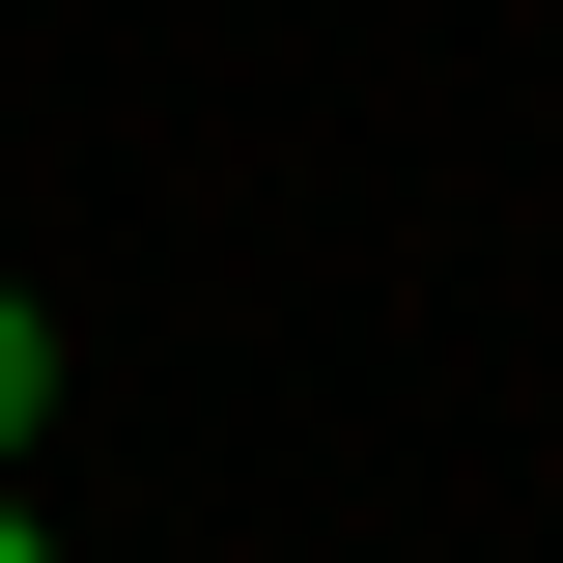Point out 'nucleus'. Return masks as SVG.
<instances>
[{
    "mask_svg": "<svg viewBox=\"0 0 563 563\" xmlns=\"http://www.w3.org/2000/svg\"><path fill=\"white\" fill-rule=\"evenodd\" d=\"M29 422H57V310L0 282V451H29Z\"/></svg>",
    "mask_w": 563,
    "mask_h": 563,
    "instance_id": "f257e3e1",
    "label": "nucleus"
},
{
    "mask_svg": "<svg viewBox=\"0 0 563 563\" xmlns=\"http://www.w3.org/2000/svg\"><path fill=\"white\" fill-rule=\"evenodd\" d=\"M0 563H57V536H29V507H0Z\"/></svg>",
    "mask_w": 563,
    "mask_h": 563,
    "instance_id": "f03ea898",
    "label": "nucleus"
}]
</instances>
